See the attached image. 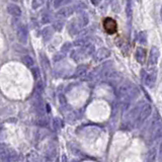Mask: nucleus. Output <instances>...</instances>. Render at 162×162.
Here are the masks:
<instances>
[{
	"label": "nucleus",
	"instance_id": "26",
	"mask_svg": "<svg viewBox=\"0 0 162 162\" xmlns=\"http://www.w3.org/2000/svg\"><path fill=\"white\" fill-rule=\"evenodd\" d=\"M71 48H72V44L67 42V43H65L63 46H62V48H61V52L63 53V54H64V53L66 54V53L68 52V51L71 50Z\"/></svg>",
	"mask_w": 162,
	"mask_h": 162
},
{
	"label": "nucleus",
	"instance_id": "36",
	"mask_svg": "<svg viewBox=\"0 0 162 162\" xmlns=\"http://www.w3.org/2000/svg\"><path fill=\"white\" fill-rule=\"evenodd\" d=\"M72 1H74V0H64V4H67V3H70Z\"/></svg>",
	"mask_w": 162,
	"mask_h": 162
},
{
	"label": "nucleus",
	"instance_id": "22",
	"mask_svg": "<svg viewBox=\"0 0 162 162\" xmlns=\"http://www.w3.org/2000/svg\"><path fill=\"white\" fill-rule=\"evenodd\" d=\"M53 128L54 130H60L62 128V121L61 119H59V117H55L53 120Z\"/></svg>",
	"mask_w": 162,
	"mask_h": 162
},
{
	"label": "nucleus",
	"instance_id": "21",
	"mask_svg": "<svg viewBox=\"0 0 162 162\" xmlns=\"http://www.w3.org/2000/svg\"><path fill=\"white\" fill-rule=\"evenodd\" d=\"M23 63L27 66V67L32 68V66H34L35 62H34V59H32L31 56H24L23 58Z\"/></svg>",
	"mask_w": 162,
	"mask_h": 162
},
{
	"label": "nucleus",
	"instance_id": "15",
	"mask_svg": "<svg viewBox=\"0 0 162 162\" xmlns=\"http://www.w3.org/2000/svg\"><path fill=\"white\" fill-rule=\"evenodd\" d=\"M87 69H88V66L85 65V64H82V65H80L77 67L76 69V71H75V74H74V77H82L86 74V72H87Z\"/></svg>",
	"mask_w": 162,
	"mask_h": 162
},
{
	"label": "nucleus",
	"instance_id": "8",
	"mask_svg": "<svg viewBox=\"0 0 162 162\" xmlns=\"http://www.w3.org/2000/svg\"><path fill=\"white\" fill-rule=\"evenodd\" d=\"M160 56V52L159 49L157 47H152L150 51V55H149V59H148V65L150 67H153L155 66L158 62V59H159Z\"/></svg>",
	"mask_w": 162,
	"mask_h": 162
},
{
	"label": "nucleus",
	"instance_id": "3",
	"mask_svg": "<svg viewBox=\"0 0 162 162\" xmlns=\"http://www.w3.org/2000/svg\"><path fill=\"white\" fill-rule=\"evenodd\" d=\"M0 156L2 162H14L17 160V154L13 149L6 147L5 145L1 146L0 149Z\"/></svg>",
	"mask_w": 162,
	"mask_h": 162
},
{
	"label": "nucleus",
	"instance_id": "23",
	"mask_svg": "<svg viewBox=\"0 0 162 162\" xmlns=\"http://www.w3.org/2000/svg\"><path fill=\"white\" fill-rule=\"evenodd\" d=\"M45 3V0H32V9H38Z\"/></svg>",
	"mask_w": 162,
	"mask_h": 162
},
{
	"label": "nucleus",
	"instance_id": "12",
	"mask_svg": "<svg viewBox=\"0 0 162 162\" xmlns=\"http://www.w3.org/2000/svg\"><path fill=\"white\" fill-rule=\"evenodd\" d=\"M7 12L13 16H20L21 9H20V7L17 6L16 4H9L7 6Z\"/></svg>",
	"mask_w": 162,
	"mask_h": 162
},
{
	"label": "nucleus",
	"instance_id": "38",
	"mask_svg": "<svg viewBox=\"0 0 162 162\" xmlns=\"http://www.w3.org/2000/svg\"><path fill=\"white\" fill-rule=\"evenodd\" d=\"M12 1H17V0H12Z\"/></svg>",
	"mask_w": 162,
	"mask_h": 162
},
{
	"label": "nucleus",
	"instance_id": "34",
	"mask_svg": "<svg viewBox=\"0 0 162 162\" xmlns=\"http://www.w3.org/2000/svg\"><path fill=\"white\" fill-rule=\"evenodd\" d=\"M60 101H61V104H66V99L64 98L63 95H60Z\"/></svg>",
	"mask_w": 162,
	"mask_h": 162
},
{
	"label": "nucleus",
	"instance_id": "2",
	"mask_svg": "<svg viewBox=\"0 0 162 162\" xmlns=\"http://www.w3.org/2000/svg\"><path fill=\"white\" fill-rule=\"evenodd\" d=\"M162 136V122L159 117H154L148 129V142L149 144L155 142Z\"/></svg>",
	"mask_w": 162,
	"mask_h": 162
},
{
	"label": "nucleus",
	"instance_id": "24",
	"mask_svg": "<svg viewBox=\"0 0 162 162\" xmlns=\"http://www.w3.org/2000/svg\"><path fill=\"white\" fill-rule=\"evenodd\" d=\"M126 12L129 19L132 18V0H127V7H126Z\"/></svg>",
	"mask_w": 162,
	"mask_h": 162
},
{
	"label": "nucleus",
	"instance_id": "20",
	"mask_svg": "<svg viewBox=\"0 0 162 162\" xmlns=\"http://www.w3.org/2000/svg\"><path fill=\"white\" fill-rule=\"evenodd\" d=\"M137 40L140 44H142V45H145L147 43V32L145 31L140 32L137 36Z\"/></svg>",
	"mask_w": 162,
	"mask_h": 162
},
{
	"label": "nucleus",
	"instance_id": "27",
	"mask_svg": "<svg viewBox=\"0 0 162 162\" xmlns=\"http://www.w3.org/2000/svg\"><path fill=\"white\" fill-rule=\"evenodd\" d=\"M36 124H38L39 126H40V127H46L47 124H48V122H47V119L45 117H38Z\"/></svg>",
	"mask_w": 162,
	"mask_h": 162
},
{
	"label": "nucleus",
	"instance_id": "9",
	"mask_svg": "<svg viewBox=\"0 0 162 162\" xmlns=\"http://www.w3.org/2000/svg\"><path fill=\"white\" fill-rule=\"evenodd\" d=\"M28 31L27 25H19L17 28V38L21 44L28 43Z\"/></svg>",
	"mask_w": 162,
	"mask_h": 162
},
{
	"label": "nucleus",
	"instance_id": "30",
	"mask_svg": "<svg viewBox=\"0 0 162 162\" xmlns=\"http://www.w3.org/2000/svg\"><path fill=\"white\" fill-rule=\"evenodd\" d=\"M42 62H43V66H44V68H45V69H47L48 67H50L49 62H48L47 58L44 56V55H42Z\"/></svg>",
	"mask_w": 162,
	"mask_h": 162
},
{
	"label": "nucleus",
	"instance_id": "6",
	"mask_svg": "<svg viewBox=\"0 0 162 162\" xmlns=\"http://www.w3.org/2000/svg\"><path fill=\"white\" fill-rule=\"evenodd\" d=\"M156 78H157L156 70H151L148 73L143 71V82H144V84L147 87L152 88L156 82Z\"/></svg>",
	"mask_w": 162,
	"mask_h": 162
},
{
	"label": "nucleus",
	"instance_id": "11",
	"mask_svg": "<svg viewBox=\"0 0 162 162\" xmlns=\"http://www.w3.org/2000/svg\"><path fill=\"white\" fill-rule=\"evenodd\" d=\"M136 60H137L138 63L140 64H143L146 60V50L144 48H141V47H138L137 50H136Z\"/></svg>",
	"mask_w": 162,
	"mask_h": 162
},
{
	"label": "nucleus",
	"instance_id": "5",
	"mask_svg": "<svg viewBox=\"0 0 162 162\" xmlns=\"http://www.w3.org/2000/svg\"><path fill=\"white\" fill-rule=\"evenodd\" d=\"M102 25H104V31L108 35L113 36L117 32V23L112 17H105L104 19V23H102Z\"/></svg>",
	"mask_w": 162,
	"mask_h": 162
},
{
	"label": "nucleus",
	"instance_id": "28",
	"mask_svg": "<svg viewBox=\"0 0 162 162\" xmlns=\"http://www.w3.org/2000/svg\"><path fill=\"white\" fill-rule=\"evenodd\" d=\"M64 4V0H54V7L55 8H59Z\"/></svg>",
	"mask_w": 162,
	"mask_h": 162
},
{
	"label": "nucleus",
	"instance_id": "14",
	"mask_svg": "<svg viewBox=\"0 0 162 162\" xmlns=\"http://www.w3.org/2000/svg\"><path fill=\"white\" fill-rule=\"evenodd\" d=\"M156 157H157V151L155 148H151L148 152L146 154V157H145V160L144 162H155L156 160Z\"/></svg>",
	"mask_w": 162,
	"mask_h": 162
},
{
	"label": "nucleus",
	"instance_id": "19",
	"mask_svg": "<svg viewBox=\"0 0 162 162\" xmlns=\"http://www.w3.org/2000/svg\"><path fill=\"white\" fill-rule=\"evenodd\" d=\"M64 115L66 117V119H67L69 122H74L76 120V113L74 112V110L72 109H69V110H66V113L64 112Z\"/></svg>",
	"mask_w": 162,
	"mask_h": 162
},
{
	"label": "nucleus",
	"instance_id": "17",
	"mask_svg": "<svg viewBox=\"0 0 162 162\" xmlns=\"http://www.w3.org/2000/svg\"><path fill=\"white\" fill-rule=\"evenodd\" d=\"M78 28L79 25L77 23V21H71L69 23V27H68V31H69V34L71 36H74L78 32Z\"/></svg>",
	"mask_w": 162,
	"mask_h": 162
},
{
	"label": "nucleus",
	"instance_id": "1",
	"mask_svg": "<svg viewBox=\"0 0 162 162\" xmlns=\"http://www.w3.org/2000/svg\"><path fill=\"white\" fill-rule=\"evenodd\" d=\"M117 93L121 104L124 105L125 109H127L128 106L130 105L131 102L138 96L139 90L135 84H133L132 82H129V81H126V82L122 83L121 85L117 87Z\"/></svg>",
	"mask_w": 162,
	"mask_h": 162
},
{
	"label": "nucleus",
	"instance_id": "16",
	"mask_svg": "<svg viewBox=\"0 0 162 162\" xmlns=\"http://www.w3.org/2000/svg\"><path fill=\"white\" fill-rule=\"evenodd\" d=\"M77 23H78L79 28H83L87 25L88 23V16L86 13H81L79 17L77 18Z\"/></svg>",
	"mask_w": 162,
	"mask_h": 162
},
{
	"label": "nucleus",
	"instance_id": "31",
	"mask_svg": "<svg viewBox=\"0 0 162 162\" xmlns=\"http://www.w3.org/2000/svg\"><path fill=\"white\" fill-rule=\"evenodd\" d=\"M51 21V16L49 14H45V15L43 16V19H42V23H48Z\"/></svg>",
	"mask_w": 162,
	"mask_h": 162
},
{
	"label": "nucleus",
	"instance_id": "32",
	"mask_svg": "<svg viewBox=\"0 0 162 162\" xmlns=\"http://www.w3.org/2000/svg\"><path fill=\"white\" fill-rule=\"evenodd\" d=\"M90 1H91V3H92L94 6H97L99 3L101 2V0H90Z\"/></svg>",
	"mask_w": 162,
	"mask_h": 162
},
{
	"label": "nucleus",
	"instance_id": "25",
	"mask_svg": "<svg viewBox=\"0 0 162 162\" xmlns=\"http://www.w3.org/2000/svg\"><path fill=\"white\" fill-rule=\"evenodd\" d=\"M28 159L29 162H39V156L36 152H31L28 155Z\"/></svg>",
	"mask_w": 162,
	"mask_h": 162
},
{
	"label": "nucleus",
	"instance_id": "7",
	"mask_svg": "<svg viewBox=\"0 0 162 162\" xmlns=\"http://www.w3.org/2000/svg\"><path fill=\"white\" fill-rule=\"evenodd\" d=\"M110 56V51L106 48H100L93 55L94 62H100L104 59H108Z\"/></svg>",
	"mask_w": 162,
	"mask_h": 162
},
{
	"label": "nucleus",
	"instance_id": "33",
	"mask_svg": "<svg viewBox=\"0 0 162 162\" xmlns=\"http://www.w3.org/2000/svg\"><path fill=\"white\" fill-rule=\"evenodd\" d=\"M42 162H52V159H51L50 156H47V157H45V158H43Z\"/></svg>",
	"mask_w": 162,
	"mask_h": 162
},
{
	"label": "nucleus",
	"instance_id": "13",
	"mask_svg": "<svg viewBox=\"0 0 162 162\" xmlns=\"http://www.w3.org/2000/svg\"><path fill=\"white\" fill-rule=\"evenodd\" d=\"M42 36H43V40H45V42H49V40L52 39L53 36V28L51 27H47L45 28L42 31Z\"/></svg>",
	"mask_w": 162,
	"mask_h": 162
},
{
	"label": "nucleus",
	"instance_id": "10",
	"mask_svg": "<svg viewBox=\"0 0 162 162\" xmlns=\"http://www.w3.org/2000/svg\"><path fill=\"white\" fill-rule=\"evenodd\" d=\"M73 12H74V8H73V7H63V8H61L60 10H58L56 16L57 18L64 19V18H67L70 15H72Z\"/></svg>",
	"mask_w": 162,
	"mask_h": 162
},
{
	"label": "nucleus",
	"instance_id": "37",
	"mask_svg": "<svg viewBox=\"0 0 162 162\" xmlns=\"http://www.w3.org/2000/svg\"><path fill=\"white\" fill-rule=\"evenodd\" d=\"M160 17H161V20H162V6H161V9H160Z\"/></svg>",
	"mask_w": 162,
	"mask_h": 162
},
{
	"label": "nucleus",
	"instance_id": "18",
	"mask_svg": "<svg viewBox=\"0 0 162 162\" xmlns=\"http://www.w3.org/2000/svg\"><path fill=\"white\" fill-rule=\"evenodd\" d=\"M65 25L64 19H61V18H57V20L53 23V28L57 32H61L63 29Z\"/></svg>",
	"mask_w": 162,
	"mask_h": 162
},
{
	"label": "nucleus",
	"instance_id": "4",
	"mask_svg": "<svg viewBox=\"0 0 162 162\" xmlns=\"http://www.w3.org/2000/svg\"><path fill=\"white\" fill-rule=\"evenodd\" d=\"M151 113H152V108H151V105L149 104H146L145 102L144 105L142 106V109L139 113L137 122H136V127H138V128L141 127L142 125L145 123V121L149 117V116L151 115Z\"/></svg>",
	"mask_w": 162,
	"mask_h": 162
},
{
	"label": "nucleus",
	"instance_id": "35",
	"mask_svg": "<svg viewBox=\"0 0 162 162\" xmlns=\"http://www.w3.org/2000/svg\"><path fill=\"white\" fill-rule=\"evenodd\" d=\"M159 161L162 162V149L160 150V154H159Z\"/></svg>",
	"mask_w": 162,
	"mask_h": 162
},
{
	"label": "nucleus",
	"instance_id": "29",
	"mask_svg": "<svg viewBox=\"0 0 162 162\" xmlns=\"http://www.w3.org/2000/svg\"><path fill=\"white\" fill-rule=\"evenodd\" d=\"M32 75H34V78L36 80L40 77V70H39V68H34L32 70Z\"/></svg>",
	"mask_w": 162,
	"mask_h": 162
}]
</instances>
